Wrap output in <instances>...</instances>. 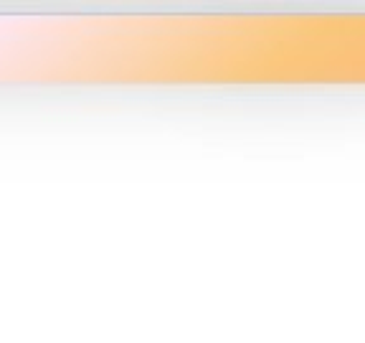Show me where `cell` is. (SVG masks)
<instances>
[]
</instances>
